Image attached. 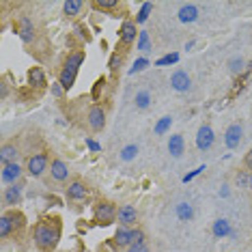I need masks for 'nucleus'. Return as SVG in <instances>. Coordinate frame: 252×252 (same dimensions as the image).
Here are the masks:
<instances>
[{
  "instance_id": "f257e3e1",
  "label": "nucleus",
  "mask_w": 252,
  "mask_h": 252,
  "mask_svg": "<svg viewBox=\"0 0 252 252\" xmlns=\"http://www.w3.org/2000/svg\"><path fill=\"white\" fill-rule=\"evenodd\" d=\"M32 239H35V246L39 250L48 252V250L56 248V244H59V239H61V231H59V226L41 222V224H37L35 231H32Z\"/></svg>"
},
{
  "instance_id": "4be33fe9",
  "label": "nucleus",
  "mask_w": 252,
  "mask_h": 252,
  "mask_svg": "<svg viewBox=\"0 0 252 252\" xmlns=\"http://www.w3.org/2000/svg\"><path fill=\"white\" fill-rule=\"evenodd\" d=\"M18 35L24 43H31L32 39H35V26H32V22L28 18H22L20 20V28H18Z\"/></svg>"
},
{
  "instance_id": "4c0bfd02",
  "label": "nucleus",
  "mask_w": 252,
  "mask_h": 252,
  "mask_svg": "<svg viewBox=\"0 0 252 252\" xmlns=\"http://www.w3.org/2000/svg\"><path fill=\"white\" fill-rule=\"evenodd\" d=\"M87 147L91 149V151H95V153L101 151V145H99V142H95L93 138H87Z\"/></svg>"
},
{
  "instance_id": "aec40b11",
  "label": "nucleus",
  "mask_w": 252,
  "mask_h": 252,
  "mask_svg": "<svg viewBox=\"0 0 252 252\" xmlns=\"http://www.w3.org/2000/svg\"><path fill=\"white\" fill-rule=\"evenodd\" d=\"M183 151H186V140H183L181 134H173L168 138V153L173 158H181Z\"/></svg>"
},
{
  "instance_id": "72a5a7b5",
  "label": "nucleus",
  "mask_w": 252,
  "mask_h": 252,
  "mask_svg": "<svg viewBox=\"0 0 252 252\" xmlns=\"http://www.w3.org/2000/svg\"><path fill=\"white\" fill-rule=\"evenodd\" d=\"M147 67H149V61H147V59H138V61H134V65H131V69H129V76H134V73L145 71Z\"/></svg>"
},
{
  "instance_id": "2eb2a0df",
  "label": "nucleus",
  "mask_w": 252,
  "mask_h": 252,
  "mask_svg": "<svg viewBox=\"0 0 252 252\" xmlns=\"http://www.w3.org/2000/svg\"><path fill=\"white\" fill-rule=\"evenodd\" d=\"M20 158V149L11 142H4L2 149H0V164L7 166V164H15Z\"/></svg>"
},
{
  "instance_id": "ea45409f",
  "label": "nucleus",
  "mask_w": 252,
  "mask_h": 252,
  "mask_svg": "<svg viewBox=\"0 0 252 252\" xmlns=\"http://www.w3.org/2000/svg\"><path fill=\"white\" fill-rule=\"evenodd\" d=\"M63 93H65V89H63L61 84H52V95L54 97H63Z\"/></svg>"
},
{
  "instance_id": "423d86ee",
  "label": "nucleus",
  "mask_w": 252,
  "mask_h": 252,
  "mask_svg": "<svg viewBox=\"0 0 252 252\" xmlns=\"http://www.w3.org/2000/svg\"><path fill=\"white\" fill-rule=\"evenodd\" d=\"M216 142V134L214 129H211V125H200L198 131H196V149L198 151H209L211 147H214Z\"/></svg>"
},
{
  "instance_id": "79ce46f5",
  "label": "nucleus",
  "mask_w": 252,
  "mask_h": 252,
  "mask_svg": "<svg viewBox=\"0 0 252 252\" xmlns=\"http://www.w3.org/2000/svg\"><path fill=\"white\" fill-rule=\"evenodd\" d=\"M220 196H228V186H222V190H220Z\"/></svg>"
},
{
  "instance_id": "4468645a",
  "label": "nucleus",
  "mask_w": 252,
  "mask_h": 252,
  "mask_svg": "<svg viewBox=\"0 0 252 252\" xmlns=\"http://www.w3.org/2000/svg\"><path fill=\"white\" fill-rule=\"evenodd\" d=\"M87 194H89V188L80 179H73V181L67 183V198L69 200H84Z\"/></svg>"
},
{
  "instance_id": "393cba45",
  "label": "nucleus",
  "mask_w": 252,
  "mask_h": 252,
  "mask_svg": "<svg viewBox=\"0 0 252 252\" xmlns=\"http://www.w3.org/2000/svg\"><path fill=\"white\" fill-rule=\"evenodd\" d=\"M235 183H237L242 190H252V173L250 170H239L235 175Z\"/></svg>"
},
{
  "instance_id": "f8f14e48",
  "label": "nucleus",
  "mask_w": 252,
  "mask_h": 252,
  "mask_svg": "<svg viewBox=\"0 0 252 252\" xmlns=\"http://www.w3.org/2000/svg\"><path fill=\"white\" fill-rule=\"evenodd\" d=\"M50 177H52L56 183H63V181L69 179V166H67V162L54 158L52 162H50Z\"/></svg>"
},
{
  "instance_id": "0eeeda50",
  "label": "nucleus",
  "mask_w": 252,
  "mask_h": 252,
  "mask_svg": "<svg viewBox=\"0 0 252 252\" xmlns=\"http://www.w3.org/2000/svg\"><path fill=\"white\" fill-rule=\"evenodd\" d=\"M87 123L91 131H101L106 127V110L101 106H91V110L87 114Z\"/></svg>"
},
{
  "instance_id": "c756f323",
  "label": "nucleus",
  "mask_w": 252,
  "mask_h": 252,
  "mask_svg": "<svg viewBox=\"0 0 252 252\" xmlns=\"http://www.w3.org/2000/svg\"><path fill=\"white\" fill-rule=\"evenodd\" d=\"M244 67H246V61H244V59H231V61H228V71H231L233 76L242 73Z\"/></svg>"
},
{
  "instance_id": "cd10ccee",
  "label": "nucleus",
  "mask_w": 252,
  "mask_h": 252,
  "mask_svg": "<svg viewBox=\"0 0 252 252\" xmlns=\"http://www.w3.org/2000/svg\"><path fill=\"white\" fill-rule=\"evenodd\" d=\"M136 48L140 50V52H151L153 45H151V37H149L147 31H140L138 35V41H136Z\"/></svg>"
},
{
  "instance_id": "7c9ffc66",
  "label": "nucleus",
  "mask_w": 252,
  "mask_h": 252,
  "mask_svg": "<svg viewBox=\"0 0 252 252\" xmlns=\"http://www.w3.org/2000/svg\"><path fill=\"white\" fill-rule=\"evenodd\" d=\"M136 156H138V147H136V145L123 147V151H121V159H123V162H131Z\"/></svg>"
},
{
  "instance_id": "a19ab883",
  "label": "nucleus",
  "mask_w": 252,
  "mask_h": 252,
  "mask_svg": "<svg viewBox=\"0 0 252 252\" xmlns=\"http://www.w3.org/2000/svg\"><path fill=\"white\" fill-rule=\"evenodd\" d=\"M129 252H149V248H147V244H138V246H131Z\"/></svg>"
},
{
  "instance_id": "6e6552de",
  "label": "nucleus",
  "mask_w": 252,
  "mask_h": 252,
  "mask_svg": "<svg viewBox=\"0 0 252 252\" xmlns=\"http://www.w3.org/2000/svg\"><path fill=\"white\" fill-rule=\"evenodd\" d=\"M138 35H140V31L136 28V22H131V20H125L121 28H119V41L123 45H131L134 41H138Z\"/></svg>"
},
{
  "instance_id": "39448f33",
  "label": "nucleus",
  "mask_w": 252,
  "mask_h": 252,
  "mask_svg": "<svg viewBox=\"0 0 252 252\" xmlns=\"http://www.w3.org/2000/svg\"><path fill=\"white\" fill-rule=\"evenodd\" d=\"M117 214H119V209L114 207V203H110V200H101L95 207V218L101 224H112L117 220Z\"/></svg>"
},
{
  "instance_id": "6ab92c4d",
  "label": "nucleus",
  "mask_w": 252,
  "mask_h": 252,
  "mask_svg": "<svg viewBox=\"0 0 252 252\" xmlns=\"http://www.w3.org/2000/svg\"><path fill=\"white\" fill-rule=\"evenodd\" d=\"M211 233H214V237L222 239V237H228V235H233V228H231V222L226 220V218H218V220L211 224Z\"/></svg>"
},
{
  "instance_id": "9d476101",
  "label": "nucleus",
  "mask_w": 252,
  "mask_h": 252,
  "mask_svg": "<svg viewBox=\"0 0 252 252\" xmlns=\"http://www.w3.org/2000/svg\"><path fill=\"white\" fill-rule=\"evenodd\" d=\"M22 192H24V186L22 183H13V186L4 188L2 192V203L7 207H15V205L22 203Z\"/></svg>"
},
{
  "instance_id": "473e14b6",
  "label": "nucleus",
  "mask_w": 252,
  "mask_h": 252,
  "mask_svg": "<svg viewBox=\"0 0 252 252\" xmlns=\"http://www.w3.org/2000/svg\"><path fill=\"white\" fill-rule=\"evenodd\" d=\"M179 61V54L173 52V54H166L162 56V59H158L156 61V67H164V65H175V63Z\"/></svg>"
},
{
  "instance_id": "9b49d317",
  "label": "nucleus",
  "mask_w": 252,
  "mask_h": 252,
  "mask_svg": "<svg viewBox=\"0 0 252 252\" xmlns=\"http://www.w3.org/2000/svg\"><path fill=\"white\" fill-rule=\"evenodd\" d=\"M170 87H173V91H177V93H188V91L192 89V80L183 69H177L173 76H170Z\"/></svg>"
},
{
  "instance_id": "f704fd0d",
  "label": "nucleus",
  "mask_w": 252,
  "mask_h": 252,
  "mask_svg": "<svg viewBox=\"0 0 252 252\" xmlns=\"http://www.w3.org/2000/svg\"><path fill=\"white\" fill-rule=\"evenodd\" d=\"M138 244H145V231L142 228H134V233H131V246H138Z\"/></svg>"
},
{
  "instance_id": "e433bc0d",
  "label": "nucleus",
  "mask_w": 252,
  "mask_h": 252,
  "mask_svg": "<svg viewBox=\"0 0 252 252\" xmlns=\"http://www.w3.org/2000/svg\"><path fill=\"white\" fill-rule=\"evenodd\" d=\"M203 170H205V166H198V168H196V170H192V173H190V175H186V177H183V183L192 181V179H194V177H198L200 173H203Z\"/></svg>"
},
{
  "instance_id": "2f4dec72",
  "label": "nucleus",
  "mask_w": 252,
  "mask_h": 252,
  "mask_svg": "<svg viewBox=\"0 0 252 252\" xmlns=\"http://www.w3.org/2000/svg\"><path fill=\"white\" fill-rule=\"evenodd\" d=\"M93 7L95 9H101V11H110V9H117L119 7V0H95Z\"/></svg>"
},
{
  "instance_id": "412c9836",
  "label": "nucleus",
  "mask_w": 252,
  "mask_h": 252,
  "mask_svg": "<svg viewBox=\"0 0 252 252\" xmlns=\"http://www.w3.org/2000/svg\"><path fill=\"white\" fill-rule=\"evenodd\" d=\"M131 233H134V228L119 226L117 235H114V244H117L119 248H131Z\"/></svg>"
},
{
  "instance_id": "7ed1b4c3",
  "label": "nucleus",
  "mask_w": 252,
  "mask_h": 252,
  "mask_svg": "<svg viewBox=\"0 0 252 252\" xmlns=\"http://www.w3.org/2000/svg\"><path fill=\"white\" fill-rule=\"evenodd\" d=\"M24 224V218H22L18 211H4L2 216H0V237L7 239L11 233L15 231V228H20Z\"/></svg>"
},
{
  "instance_id": "f3484780",
  "label": "nucleus",
  "mask_w": 252,
  "mask_h": 252,
  "mask_svg": "<svg viewBox=\"0 0 252 252\" xmlns=\"http://www.w3.org/2000/svg\"><path fill=\"white\" fill-rule=\"evenodd\" d=\"M177 18H179L181 24H192V22L198 20V7L196 4H183V7L177 11Z\"/></svg>"
},
{
  "instance_id": "a211bd4d",
  "label": "nucleus",
  "mask_w": 252,
  "mask_h": 252,
  "mask_svg": "<svg viewBox=\"0 0 252 252\" xmlns=\"http://www.w3.org/2000/svg\"><path fill=\"white\" fill-rule=\"evenodd\" d=\"M28 82L35 89H45L48 87V78H45V71L41 67H31L28 69Z\"/></svg>"
},
{
  "instance_id": "c9c22d12",
  "label": "nucleus",
  "mask_w": 252,
  "mask_h": 252,
  "mask_svg": "<svg viewBox=\"0 0 252 252\" xmlns=\"http://www.w3.org/2000/svg\"><path fill=\"white\" fill-rule=\"evenodd\" d=\"M121 54H112L110 56V63H108V67H110V71H117L119 67H121Z\"/></svg>"
},
{
  "instance_id": "c85d7f7f",
  "label": "nucleus",
  "mask_w": 252,
  "mask_h": 252,
  "mask_svg": "<svg viewBox=\"0 0 252 252\" xmlns=\"http://www.w3.org/2000/svg\"><path fill=\"white\" fill-rule=\"evenodd\" d=\"M153 11V2H145L138 11V15H136V24H145V22L149 20V15H151Z\"/></svg>"
},
{
  "instance_id": "f03ea898",
  "label": "nucleus",
  "mask_w": 252,
  "mask_h": 252,
  "mask_svg": "<svg viewBox=\"0 0 252 252\" xmlns=\"http://www.w3.org/2000/svg\"><path fill=\"white\" fill-rule=\"evenodd\" d=\"M84 63V52H71L67 56V61L63 63V69L59 73V84L65 91H69L73 87V82H76V76L80 71V67H82Z\"/></svg>"
},
{
  "instance_id": "dca6fc26",
  "label": "nucleus",
  "mask_w": 252,
  "mask_h": 252,
  "mask_svg": "<svg viewBox=\"0 0 252 252\" xmlns=\"http://www.w3.org/2000/svg\"><path fill=\"white\" fill-rule=\"evenodd\" d=\"M20 177H22V166L15 162V164H7L2 166V181L13 186V183H20Z\"/></svg>"
},
{
  "instance_id": "5701e85b",
  "label": "nucleus",
  "mask_w": 252,
  "mask_h": 252,
  "mask_svg": "<svg viewBox=\"0 0 252 252\" xmlns=\"http://www.w3.org/2000/svg\"><path fill=\"white\" fill-rule=\"evenodd\" d=\"M175 214H177V218H179V222H190L194 218V207L190 203H179L175 207Z\"/></svg>"
},
{
  "instance_id": "58836bf2",
  "label": "nucleus",
  "mask_w": 252,
  "mask_h": 252,
  "mask_svg": "<svg viewBox=\"0 0 252 252\" xmlns=\"http://www.w3.org/2000/svg\"><path fill=\"white\" fill-rule=\"evenodd\" d=\"M244 166H246V170H250L252 173V149L248 153H246V158H244Z\"/></svg>"
},
{
  "instance_id": "bb28decb",
  "label": "nucleus",
  "mask_w": 252,
  "mask_h": 252,
  "mask_svg": "<svg viewBox=\"0 0 252 252\" xmlns=\"http://www.w3.org/2000/svg\"><path fill=\"white\" fill-rule=\"evenodd\" d=\"M134 104H136L138 110H147V108L151 106V93H149V91H138V93H136Z\"/></svg>"
},
{
  "instance_id": "20e7f679",
  "label": "nucleus",
  "mask_w": 252,
  "mask_h": 252,
  "mask_svg": "<svg viewBox=\"0 0 252 252\" xmlns=\"http://www.w3.org/2000/svg\"><path fill=\"white\" fill-rule=\"evenodd\" d=\"M45 170H48V153H32V156H28L26 159V173L31 177H41Z\"/></svg>"
},
{
  "instance_id": "1a4fd4ad",
  "label": "nucleus",
  "mask_w": 252,
  "mask_h": 252,
  "mask_svg": "<svg viewBox=\"0 0 252 252\" xmlns=\"http://www.w3.org/2000/svg\"><path fill=\"white\" fill-rule=\"evenodd\" d=\"M242 140H244V127H242V123H231L226 127V131H224V145L228 149H237L239 145H242Z\"/></svg>"
},
{
  "instance_id": "a878e982",
  "label": "nucleus",
  "mask_w": 252,
  "mask_h": 252,
  "mask_svg": "<svg viewBox=\"0 0 252 252\" xmlns=\"http://www.w3.org/2000/svg\"><path fill=\"white\" fill-rule=\"evenodd\" d=\"M170 125H173V117H170V114H166V117H162L156 123V127H153V134H156V136H164L166 131L170 129Z\"/></svg>"
},
{
  "instance_id": "ddd939ff",
  "label": "nucleus",
  "mask_w": 252,
  "mask_h": 252,
  "mask_svg": "<svg viewBox=\"0 0 252 252\" xmlns=\"http://www.w3.org/2000/svg\"><path fill=\"white\" fill-rule=\"evenodd\" d=\"M117 220L121 226L136 224V220H138V209H136L134 205H121V207H119V214H117Z\"/></svg>"
},
{
  "instance_id": "b1692460",
  "label": "nucleus",
  "mask_w": 252,
  "mask_h": 252,
  "mask_svg": "<svg viewBox=\"0 0 252 252\" xmlns=\"http://www.w3.org/2000/svg\"><path fill=\"white\" fill-rule=\"evenodd\" d=\"M82 7H84L82 0H67V2L63 4V11H65L67 18H76V15H80Z\"/></svg>"
}]
</instances>
